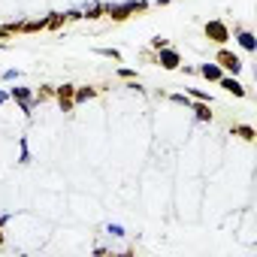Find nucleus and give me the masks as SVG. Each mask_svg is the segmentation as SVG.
<instances>
[{
	"label": "nucleus",
	"mask_w": 257,
	"mask_h": 257,
	"mask_svg": "<svg viewBox=\"0 0 257 257\" xmlns=\"http://www.w3.org/2000/svg\"><path fill=\"white\" fill-rule=\"evenodd\" d=\"M146 10H149L146 0H127V4H106L103 16H109L112 22H127L134 13H146Z\"/></svg>",
	"instance_id": "1"
},
{
	"label": "nucleus",
	"mask_w": 257,
	"mask_h": 257,
	"mask_svg": "<svg viewBox=\"0 0 257 257\" xmlns=\"http://www.w3.org/2000/svg\"><path fill=\"white\" fill-rule=\"evenodd\" d=\"M215 64L227 73V76H239L242 73V58L236 55V52H230V49H218V55H215Z\"/></svg>",
	"instance_id": "2"
},
{
	"label": "nucleus",
	"mask_w": 257,
	"mask_h": 257,
	"mask_svg": "<svg viewBox=\"0 0 257 257\" xmlns=\"http://www.w3.org/2000/svg\"><path fill=\"white\" fill-rule=\"evenodd\" d=\"M203 34H206V40H212V43H218V46H227V43H230V28H227L221 19L206 22V25H203Z\"/></svg>",
	"instance_id": "3"
},
{
	"label": "nucleus",
	"mask_w": 257,
	"mask_h": 257,
	"mask_svg": "<svg viewBox=\"0 0 257 257\" xmlns=\"http://www.w3.org/2000/svg\"><path fill=\"white\" fill-rule=\"evenodd\" d=\"M10 100H16L25 115L34 112V88H13V91H10Z\"/></svg>",
	"instance_id": "4"
},
{
	"label": "nucleus",
	"mask_w": 257,
	"mask_h": 257,
	"mask_svg": "<svg viewBox=\"0 0 257 257\" xmlns=\"http://www.w3.org/2000/svg\"><path fill=\"white\" fill-rule=\"evenodd\" d=\"M73 97H76V85L67 82V85H58V88H55V100H58V106H61L64 112H73V106H76Z\"/></svg>",
	"instance_id": "5"
},
{
	"label": "nucleus",
	"mask_w": 257,
	"mask_h": 257,
	"mask_svg": "<svg viewBox=\"0 0 257 257\" xmlns=\"http://www.w3.org/2000/svg\"><path fill=\"white\" fill-rule=\"evenodd\" d=\"M155 64H161L164 70H179V67H182V55H179L176 49H170V46H167V49H161V52H158Z\"/></svg>",
	"instance_id": "6"
},
{
	"label": "nucleus",
	"mask_w": 257,
	"mask_h": 257,
	"mask_svg": "<svg viewBox=\"0 0 257 257\" xmlns=\"http://www.w3.org/2000/svg\"><path fill=\"white\" fill-rule=\"evenodd\" d=\"M218 85H221L227 94H233V97H248V88H245L236 76H227V73H224V76L218 79Z\"/></svg>",
	"instance_id": "7"
},
{
	"label": "nucleus",
	"mask_w": 257,
	"mask_h": 257,
	"mask_svg": "<svg viewBox=\"0 0 257 257\" xmlns=\"http://www.w3.org/2000/svg\"><path fill=\"white\" fill-rule=\"evenodd\" d=\"M236 43L248 52V55H254L257 52V37L251 34V31H242V28H236Z\"/></svg>",
	"instance_id": "8"
},
{
	"label": "nucleus",
	"mask_w": 257,
	"mask_h": 257,
	"mask_svg": "<svg viewBox=\"0 0 257 257\" xmlns=\"http://www.w3.org/2000/svg\"><path fill=\"white\" fill-rule=\"evenodd\" d=\"M197 73H200V76H203L206 82H218V79L224 76V70H221V67H218L215 61H212V64H200V67H197Z\"/></svg>",
	"instance_id": "9"
},
{
	"label": "nucleus",
	"mask_w": 257,
	"mask_h": 257,
	"mask_svg": "<svg viewBox=\"0 0 257 257\" xmlns=\"http://www.w3.org/2000/svg\"><path fill=\"white\" fill-rule=\"evenodd\" d=\"M233 137H239V140H245V143H254V140H257V134H254L251 124H233Z\"/></svg>",
	"instance_id": "10"
},
{
	"label": "nucleus",
	"mask_w": 257,
	"mask_h": 257,
	"mask_svg": "<svg viewBox=\"0 0 257 257\" xmlns=\"http://www.w3.org/2000/svg\"><path fill=\"white\" fill-rule=\"evenodd\" d=\"M46 100H55V88H52V85H40V88L34 91V106H40V103H46Z\"/></svg>",
	"instance_id": "11"
},
{
	"label": "nucleus",
	"mask_w": 257,
	"mask_h": 257,
	"mask_svg": "<svg viewBox=\"0 0 257 257\" xmlns=\"http://www.w3.org/2000/svg\"><path fill=\"white\" fill-rule=\"evenodd\" d=\"M97 94H100V88H91V85H82V88H79V85H76V97H73V100H76V103H85V100H94Z\"/></svg>",
	"instance_id": "12"
},
{
	"label": "nucleus",
	"mask_w": 257,
	"mask_h": 257,
	"mask_svg": "<svg viewBox=\"0 0 257 257\" xmlns=\"http://www.w3.org/2000/svg\"><path fill=\"white\" fill-rule=\"evenodd\" d=\"M103 10H106V4H88V7L82 10V19H88V22L103 19Z\"/></svg>",
	"instance_id": "13"
},
{
	"label": "nucleus",
	"mask_w": 257,
	"mask_h": 257,
	"mask_svg": "<svg viewBox=\"0 0 257 257\" xmlns=\"http://www.w3.org/2000/svg\"><path fill=\"white\" fill-rule=\"evenodd\" d=\"M64 25H67L64 13H49V16H46V31H61Z\"/></svg>",
	"instance_id": "14"
},
{
	"label": "nucleus",
	"mask_w": 257,
	"mask_h": 257,
	"mask_svg": "<svg viewBox=\"0 0 257 257\" xmlns=\"http://www.w3.org/2000/svg\"><path fill=\"white\" fill-rule=\"evenodd\" d=\"M37 31H46V19H31V22H22V34H37Z\"/></svg>",
	"instance_id": "15"
},
{
	"label": "nucleus",
	"mask_w": 257,
	"mask_h": 257,
	"mask_svg": "<svg viewBox=\"0 0 257 257\" xmlns=\"http://www.w3.org/2000/svg\"><path fill=\"white\" fill-rule=\"evenodd\" d=\"M209 106H212V103H203V100H197V103H194V115H197V121H212Z\"/></svg>",
	"instance_id": "16"
},
{
	"label": "nucleus",
	"mask_w": 257,
	"mask_h": 257,
	"mask_svg": "<svg viewBox=\"0 0 257 257\" xmlns=\"http://www.w3.org/2000/svg\"><path fill=\"white\" fill-rule=\"evenodd\" d=\"M13 34H22V22H13L7 28H0V37H13Z\"/></svg>",
	"instance_id": "17"
},
{
	"label": "nucleus",
	"mask_w": 257,
	"mask_h": 257,
	"mask_svg": "<svg viewBox=\"0 0 257 257\" xmlns=\"http://www.w3.org/2000/svg\"><path fill=\"white\" fill-rule=\"evenodd\" d=\"M167 46H170L167 37H155V40H152V52H161V49H167Z\"/></svg>",
	"instance_id": "18"
},
{
	"label": "nucleus",
	"mask_w": 257,
	"mask_h": 257,
	"mask_svg": "<svg viewBox=\"0 0 257 257\" xmlns=\"http://www.w3.org/2000/svg\"><path fill=\"white\" fill-rule=\"evenodd\" d=\"M97 55H103V58H112V61H121V52H118V49H97Z\"/></svg>",
	"instance_id": "19"
},
{
	"label": "nucleus",
	"mask_w": 257,
	"mask_h": 257,
	"mask_svg": "<svg viewBox=\"0 0 257 257\" xmlns=\"http://www.w3.org/2000/svg\"><path fill=\"white\" fill-rule=\"evenodd\" d=\"M188 94H191V97H194V100H203V103H212V97H209V94H206V91H200V88H191V91H188Z\"/></svg>",
	"instance_id": "20"
},
{
	"label": "nucleus",
	"mask_w": 257,
	"mask_h": 257,
	"mask_svg": "<svg viewBox=\"0 0 257 257\" xmlns=\"http://www.w3.org/2000/svg\"><path fill=\"white\" fill-rule=\"evenodd\" d=\"M118 76H121V79H137V70H131V67H118Z\"/></svg>",
	"instance_id": "21"
},
{
	"label": "nucleus",
	"mask_w": 257,
	"mask_h": 257,
	"mask_svg": "<svg viewBox=\"0 0 257 257\" xmlns=\"http://www.w3.org/2000/svg\"><path fill=\"white\" fill-rule=\"evenodd\" d=\"M106 233H112V236H127L121 224H109V227H106Z\"/></svg>",
	"instance_id": "22"
},
{
	"label": "nucleus",
	"mask_w": 257,
	"mask_h": 257,
	"mask_svg": "<svg viewBox=\"0 0 257 257\" xmlns=\"http://www.w3.org/2000/svg\"><path fill=\"white\" fill-rule=\"evenodd\" d=\"M64 19H67V22H79L82 13H79V10H70V13H64Z\"/></svg>",
	"instance_id": "23"
},
{
	"label": "nucleus",
	"mask_w": 257,
	"mask_h": 257,
	"mask_svg": "<svg viewBox=\"0 0 257 257\" xmlns=\"http://www.w3.org/2000/svg\"><path fill=\"white\" fill-rule=\"evenodd\" d=\"M170 100H173V103H185V106H188V94H170Z\"/></svg>",
	"instance_id": "24"
},
{
	"label": "nucleus",
	"mask_w": 257,
	"mask_h": 257,
	"mask_svg": "<svg viewBox=\"0 0 257 257\" xmlns=\"http://www.w3.org/2000/svg\"><path fill=\"white\" fill-rule=\"evenodd\" d=\"M4 79H7V82H10V79H19V70H7V73H4Z\"/></svg>",
	"instance_id": "25"
},
{
	"label": "nucleus",
	"mask_w": 257,
	"mask_h": 257,
	"mask_svg": "<svg viewBox=\"0 0 257 257\" xmlns=\"http://www.w3.org/2000/svg\"><path fill=\"white\" fill-rule=\"evenodd\" d=\"M7 100H10V94H7V91H0V103H7Z\"/></svg>",
	"instance_id": "26"
}]
</instances>
